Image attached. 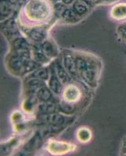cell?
I'll return each instance as SVG.
<instances>
[{
  "mask_svg": "<svg viewBox=\"0 0 126 156\" xmlns=\"http://www.w3.org/2000/svg\"><path fill=\"white\" fill-rule=\"evenodd\" d=\"M55 18L52 0H28L20 11L17 23L21 27H41L52 24Z\"/></svg>",
  "mask_w": 126,
  "mask_h": 156,
  "instance_id": "1",
  "label": "cell"
},
{
  "mask_svg": "<svg viewBox=\"0 0 126 156\" xmlns=\"http://www.w3.org/2000/svg\"><path fill=\"white\" fill-rule=\"evenodd\" d=\"M73 53L76 61L79 80L90 88H96L101 74L100 59L93 54L85 51H73Z\"/></svg>",
  "mask_w": 126,
  "mask_h": 156,
  "instance_id": "2",
  "label": "cell"
},
{
  "mask_svg": "<svg viewBox=\"0 0 126 156\" xmlns=\"http://www.w3.org/2000/svg\"><path fill=\"white\" fill-rule=\"evenodd\" d=\"M85 86L83 83L78 81H72L64 86L62 93L61 94V100L64 102L78 106L83 102L85 97L84 91Z\"/></svg>",
  "mask_w": 126,
  "mask_h": 156,
  "instance_id": "3",
  "label": "cell"
},
{
  "mask_svg": "<svg viewBox=\"0 0 126 156\" xmlns=\"http://www.w3.org/2000/svg\"><path fill=\"white\" fill-rule=\"evenodd\" d=\"M30 59L9 51L6 58V66L10 73L17 76H22L28 73V65Z\"/></svg>",
  "mask_w": 126,
  "mask_h": 156,
  "instance_id": "4",
  "label": "cell"
},
{
  "mask_svg": "<svg viewBox=\"0 0 126 156\" xmlns=\"http://www.w3.org/2000/svg\"><path fill=\"white\" fill-rule=\"evenodd\" d=\"M76 145L63 141V140L50 139L45 144V149L47 152L53 155H63L75 151Z\"/></svg>",
  "mask_w": 126,
  "mask_h": 156,
  "instance_id": "5",
  "label": "cell"
},
{
  "mask_svg": "<svg viewBox=\"0 0 126 156\" xmlns=\"http://www.w3.org/2000/svg\"><path fill=\"white\" fill-rule=\"evenodd\" d=\"M20 27V30L30 41L41 44L47 39L49 29L51 27V24L34 27Z\"/></svg>",
  "mask_w": 126,
  "mask_h": 156,
  "instance_id": "6",
  "label": "cell"
},
{
  "mask_svg": "<svg viewBox=\"0 0 126 156\" xmlns=\"http://www.w3.org/2000/svg\"><path fill=\"white\" fill-rule=\"evenodd\" d=\"M62 59L64 68L71 76L73 80L80 81L79 78H78V70H77L76 61H75V55H74L72 50H64L62 52Z\"/></svg>",
  "mask_w": 126,
  "mask_h": 156,
  "instance_id": "7",
  "label": "cell"
},
{
  "mask_svg": "<svg viewBox=\"0 0 126 156\" xmlns=\"http://www.w3.org/2000/svg\"><path fill=\"white\" fill-rule=\"evenodd\" d=\"M1 23H2V33H3L4 36L10 42L13 41L14 39L17 38V37H22L20 35L21 34V30H20V29L19 30V28H18L15 18H9L6 21L1 22Z\"/></svg>",
  "mask_w": 126,
  "mask_h": 156,
  "instance_id": "8",
  "label": "cell"
},
{
  "mask_svg": "<svg viewBox=\"0 0 126 156\" xmlns=\"http://www.w3.org/2000/svg\"><path fill=\"white\" fill-rule=\"evenodd\" d=\"M50 76L48 80V87H50V89L53 91L54 94L61 95V93H62L63 88H64V85H63V83H61V80L58 77L57 70H56L55 62H54V61L50 64Z\"/></svg>",
  "mask_w": 126,
  "mask_h": 156,
  "instance_id": "9",
  "label": "cell"
},
{
  "mask_svg": "<svg viewBox=\"0 0 126 156\" xmlns=\"http://www.w3.org/2000/svg\"><path fill=\"white\" fill-rule=\"evenodd\" d=\"M40 48L48 58L50 60L56 59L59 56L58 47L57 46L56 43L52 39L47 38L46 41L40 44Z\"/></svg>",
  "mask_w": 126,
  "mask_h": 156,
  "instance_id": "10",
  "label": "cell"
},
{
  "mask_svg": "<svg viewBox=\"0 0 126 156\" xmlns=\"http://www.w3.org/2000/svg\"><path fill=\"white\" fill-rule=\"evenodd\" d=\"M110 17L115 21H126V2H117L110 10Z\"/></svg>",
  "mask_w": 126,
  "mask_h": 156,
  "instance_id": "11",
  "label": "cell"
},
{
  "mask_svg": "<svg viewBox=\"0 0 126 156\" xmlns=\"http://www.w3.org/2000/svg\"><path fill=\"white\" fill-rule=\"evenodd\" d=\"M83 17L80 16L75 12L71 6H67L61 12L59 17L60 21L65 23H75L81 21Z\"/></svg>",
  "mask_w": 126,
  "mask_h": 156,
  "instance_id": "12",
  "label": "cell"
},
{
  "mask_svg": "<svg viewBox=\"0 0 126 156\" xmlns=\"http://www.w3.org/2000/svg\"><path fill=\"white\" fill-rule=\"evenodd\" d=\"M92 3L93 2L89 0H75L71 6L79 16L84 17L92 9Z\"/></svg>",
  "mask_w": 126,
  "mask_h": 156,
  "instance_id": "13",
  "label": "cell"
},
{
  "mask_svg": "<svg viewBox=\"0 0 126 156\" xmlns=\"http://www.w3.org/2000/svg\"><path fill=\"white\" fill-rule=\"evenodd\" d=\"M54 62H55L56 70H57V75H58V77L61 80V83H63V85L64 86L66 84H68V83H71V82L75 81V80H73V79L70 76L69 73L67 72L64 65H63V62H61L60 58H56L55 60H54Z\"/></svg>",
  "mask_w": 126,
  "mask_h": 156,
  "instance_id": "14",
  "label": "cell"
},
{
  "mask_svg": "<svg viewBox=\"0 0 126 156\" xmlns=\"http://www.w3.org/2000/svg\"><path fill=\"white\" fill-rule=\"evenodd\" d=\"M36 97L39 103L47 102L50 101H55L54 97V93L46 85L39 88L36 93Z\"/></svg>",
  "mask_w": 126,
  "mask_h": 156,
  "instance_id": "15",
  "label": "cell"
},
{
  "mask_svg": "<svg viewBox=\"0 0 126 156\" xmlns=\"http://www.w3.org/2000/svg\"><path fill=\"white\" fill-rule=\"evenodd\" d=\"M92 130L87 126H80L76 130V139L82 144H87L92 140Z\"/></svg>",
  "mask_w": 126,
  "mask_h": 156,
  "instance_id": "16",
  "label": "cell"
},
{
  "mask_svg": "<svg viewBox=\"0 0 126 156\" xmlns=\"http://www.w3.org/2000/svg\"><path fill=\"white\" fill-rule=\"evenodd\" d=\"M14 9V4L11 3L9 0H1V22L9 19V16Z\"/></svg>",
  "mask_w": 126,
  "mask_h": 156,
  "instance_id": "17",
  "label": "cell"
},
{
  "mask_svg": "<svg viewBox=\"0 0 126 156\" xmlns=\"http://www.w3.org/2000/svg\"><path fill=\"white\" fill-rule=\"evenodd\" d=\"M28 76L30 77H34L39 79V80H44V81H48L50 76V67L46 68V67H40L37 69L36 70L33 71L31 73H29Z\"/></svg>",
  "mask_w": 126,
  "mask_h": 156,
  "instance_id": "18",
  "label": "cell"
},
{
  "mask_svg": "<svg viewBox=\"0 0 126 156\" xmlns=\"http://www.w3.org/2000/svg\"><path fill=\"white\" fill-rule=\"evenodd\" d=\"M10 119L13 124H17V123H20V122H22L24 121V115L20 111L17 110V111H14L11 114Z\"/></svg>",
  "mask_w": 126,
  "mask_h": 156,
  "instance_id": "19",
  "label": "cell"
},
{
  "mask_svg": "<svg viewBox=\"0 0 126 156\" xmlns=\"http://www.w3.org/2000/svg\"><path fill=\"white\" fill-rule=\"evenodd\" d=\"M117 34L121 41L126 42V21L121 23L117 27Z\"/></svg>",
  "mask_w": 126,
  "mask_h": 156,
  "instance_id": "20",
  "label": "cell"
},
{
  "mask_svg": "<svg viewBox=\"0 0 126 156\" xmlns=\"http://www.w3.org/2000/svg\"><path fill=\"white\" fill-rule=\"evenodd\" d=\"M119 0H95V4L99 5H110V4L117 3Z\"/></svg>",
  "mask_w": 126,
  "mask_h": 156,
  "instance_id": "21",
  "label": "cell"
},
{
  "mask_svg": "<svg viewBox=\"0 0 126 156\" xmlns=\"http://www.w3.org/2000/svg\"><path fill=\"white\" fill-rule=\"evenodd\" d=\"M120 154L121 155H126V136L123 137L121 140V148H120Z\"/></svg>",
  "mask_w": 126,
  "mask_h": 156,
  "instance_id": "22",
  "label": "cell"
}]
</instances>
